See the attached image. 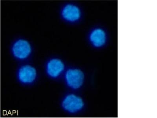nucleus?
Segmentation results:
<instances>
[{"mask_svg":"<svg viewBox=\"0 0 157 118\" xmlns=\"http://www.w3.org/2000/svg\"><path fill=\"white\" fill-rule=\"evenodd\" d=\"M59 104L62 110L71 115L81 113L85 108V101L82 97L72 92L63 94L60 98Z\"/></svg>","mask_w":157,"mask_h":118,"instance_id":"1","label":"nucleus"},{"mask_svg":"<svg viewBox=\"0 0 157 118\" xmlns=\"http://www.w3.org/2000/svg\"><path fill=\"white\" fill-rule=\"evenodd\" d=\"M64 79L68 88L72 90H78L83 85L85 75L79 69H71L66 73Z\"/></svg>","mask_w":157,"mask_h":118,"instance_id":"2","label":"nucleus"},{"mask_svg":"<svg viewBox=\"0 0 157 118\" xmlns=\"http://www.w3.org/2000/svg\"><path fill=\"white\" fill-rule=\"evenodd\" d=\"M37 76L36 69L29 65L23 66L18 72V80L21 83L25 85L33 84L36 81Z\"/></svg>","mask_w":157,"mask_h":118,"instance_id":"3","label":"nucleus"},{"mask_svg":"<svg viewBox=\"0 0 157 118\" xmlns=\"http://www.w3.org/2000/svg\"><path fill=\"white\" fill-rule=\"evenodd\" d=\"M12 50L15 57L23 60L29 57L32 49L29 42L23 39H19L14 44Z\"/></svg>","mask_w":157,"mask_h":118,"instance_id":"4","label":"nucleus"},{"mask_svg":"<svg viewBox=\"0 0 157 118\" xmlns=\"http://www.w3.org/2000/svg\"><path fill=\"white\" fill-rule=\"evenodd\" d=\"M64 67V64L61 60L57 59H52L47 64V74L52 78H57L63 71Z\"/></svg>","mask_w":157,"mask_h":118,"instance_id":"5","label":"nucleus"},{"mask_svg":"<svg viewBox=\"0 0 157 118\" xmlns=\"http://www.w3.org/2000/svg\"><path fill=\"white\" fill-rule=\"evenodd\" d=\"M62 15L66 20L75 22L80 18L81 12L80 10L76 6L68 4L64 7Z\"/></svg>","mask_w":157,"mask_h":118,"instance_id":"6","label":"nucleus"},{"mask_svg":"<svg viewBox=\"0 0 157 118\" xmlns=\"http://www.w3.org/2000/svg\"><path fill=\"white\" fill-rule=\"evenodd\" d=\"M89 38L91 43L95 47H101L106 43V32L100 28L95 29L91 32Z\"/></svg>","mask_w":157,"mask_h":118,"instance_id":"7","label":"nucleus"}]
</instances>
